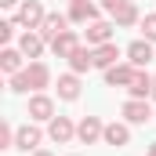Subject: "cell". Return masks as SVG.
I'll return each instance as SVG.
<instances>
[{"label": "cell", "mask_w": 156, "mask_h": 156, "mask_svg": "<svg viewBox=\"0 0 156 156\" xmlns=\"http://www.w3.org/2000/svg\"><path fill=\"white\" fill-rule=\"evenodd\" d=\"M44 44H47V40L40 37V29H26V33L18 37V51H22L29 62H37L40 55H44Z\"/></svg>", "instance_id": "cell-4"}, {"label": "cell", "mask_w": 156, "mask_h": 156, "mask_svg": "<svg viewBox=\"0 0 156 156\" xmlns=\"http://www.w3.org/2000/svg\"><path fill=\"white\" fill-rule=\"evenodd\" d=\"M22 58H26L22 51H15V47H4V51H0V69H4L7 76L22 73V69H26V66H22Z\"/></svg>", "instance_id": "cell-20"}, {"label": "cell", "mask_w": 156, "mask_h": 156, "mask_svg": "<svg viewBox=\"0 0 156 156\" xmlns=\"http://www.w3.org/2000/svg\"><path fill=\"white\" fill-rule=\"evenodd\" d=\"M80 47V37H76V29H66V33H58V37L51 40V51L58 55V58H66L69 62V55Z\"/></svg>", "instance_id": "cell-12"}, {"label": "cell", "mask_w": 156, "mask_h": 156, "mask_svg": "<svg viewBox=\"0 0 156 156\" xmlns=\"http://www.w3.org/2000/svg\"><path fill=\"white\" fill-rule=\"evenodd\" d=\"M153 98H156V76H153Z\"/></svg>", "instance_id": "cell-30"}, {"label": "cell", "mask_w": 156, "mask_h": 156, "mask_svg": "<svg viewBox=\"0 0 156 156\" xmlns=\"http://www.w3.org/2000/svg\"><path fill=\"white\" fill-rule=\"evenodd\" d=\"M29 156H55V153H47V149H37V153H29Z\"/></svg>", "instance_id": "cell-27"}, {"label": "cell", "mask_w": 156, "mask_h": 156, "mask_svg": "<svg viewBox=\"0 0 156 156\" xmlns=\"http://www.w3.org/2000/svg\"><path fill=\"white\" fill-rule=\"evenodd\" d=\"M69 69H73V73H87V69H94V47L80 44L76 51L69 55Z\"/></svg>", "instance_id": "cell-16"}, {"label": "cell", "mask_w": 156, "mask_h": 156, "mask_svg": "<svg viewBox=\"0 0 156 156\" xmlns=\"http://www.w3.org/2000/svg\"><path fill=\"white\" fill-rule=\"evenodd\" d=\"M15 134H18V131L4 120V123H0V149H15Z\"/></svg>", "instance_id": "cell-22"}, {"label": "cell", "mask_w": 156, "mask_h": 156, "mask_svg": "<svg viewBox=\"0 0 156 156\" xmlns=\"http://www.w3.org/2000/svg\"><path fill=\"white\" fill-rule=\"evenodd\" d=\"M44 18H47V11H44V4H40V0H22V4H18V11H15V22H18V26H26V29H40V26H44Z\"/></svg>", "instance_id": "cell-1"}, {"label": "cell", "mask_w": 156, "mask_h": 156, "mask_svg": "<svg viewBox=\"0 0 156 156\" xmlns=\"http://www.w3.org/2000/svg\"><path fill=\"white\" fill-rule=\"evenodd\" d=\"M127 91H131V98H149V94H153V76H149L145 69H138Z\"/></svg>", "instance_id": "cell-21"}, {"label": "cell", "mask_w": 156, "mask_h": 156, "mask_svg": "<svg viewBox=\"0 0 156 156\" xmlns=\"http://www.w3.org/2000/svg\"><path fill=\"white\" fill-rule=\"evenodd\" d=\"M123 120L127 123H149L153 120V105L145 98H131V102H123Z\"/></svg>", "instance_id": "cell-8"}, {"label": "cell", "mask_w": 156, "mask_h": 156, "mask_svg": "<svg viewBox=\"0 0 156 156\" xmlns=\"http://www.w3.org/2000/svg\"><path fill=\"white\" fill-rule=\"evenodd\" d=\"M120 62V47L109 40V44H102V47H94V69H109V66H116Z\"/></svg>", "instance_id": "cell-18"}, {"label": "cell", "mask_w": 156, "mask_h": 156, "mask_svg": "<svg viewBox=\"0 0 156 156\" xmlns=\"http://www.w3.org/2000/svg\"><path fill=\"white\" fill-rule=\"evenodd\" d=\"M7 87H11L15 94H26V91H29V80H26V73H15V76L7 80Z\"/></svg>", "instance_id": "cell-24"}, {"label": "cell", "mask_w": 156, "mask_h": 156, "mask_svg": "<svg viewBox=\"0 0 156 156\" xmlns=\"http://www.w3.org/2000/svg\"><path fill=\"white\" fill-rule=\"evenodd\" d=\"M26 116L33 120V123L55 120V98H51V94H44V91H37V94L29 98V113H26Z\"/></svg>", "instance_id": "cell-2"}, {"label": "cell", "mask_w": 156, "mask_h": 156, "mask_svg": "<svg viewBox=\"0 0 156 156\" xmlns=\"http://www.w3.org/2000/svg\"><path fill=\"white\" fill-rule=\"evenodd\" d=\"M66 29H69V15H58V11H51V15L44 18V26H40V37L51 44V40L58 37V33H66Z\"/></svg>", "instance_id": "cell-14"}, {"label": "cell", "mask_w": 156, "mask_h": 156, "mask_svg": "<svg viewBox=\"0 0 156 156\" xmlns=\"http://www.w3.org/2000/svg\"><path fill=\"white\" fill-rule=\"evenodd\" d=\"M149 156H156V142H153V145H149Z\"/></svg>", "instance_id": "cell-29"}, {"label": "cell", "mask_w": 156, "mask_h": 156, "mask_svg": "<svg viewBox=\"0 0 156 156\" xmlns=\"http://www.w3.org/2000/svg\"><path fill=\"white\" fill-rule=\"evenodd\" d=\"M127 62L131 66H138V69H145L149 62H153V44L142 37V40H134L131 47H127Z\"/></svg>", "instance_id": "cell-13"}, {"label": "cell", "mask_w": 156, "mask_h": 156, "mask_svg": "<svg viewBox=\"0 0 156 156\" xmlns=\"http://www.w3.org/2000/svg\"><path fill=\"white\" fill-rule=\"evenodd\" d=\"M22 73H26V80H29V91H33V94L44 91V87H51V69H47L40 58H37V62H29Z\"/></svg>", "instance_id": "cell-6"}, {"label": "cell", "mask_w": 156, "mask_h": 156, "mask_svg": "<svg viewBox=\"0 0 156 156\" xmlns=\"http://www.w3.org/2000/svg\"><path fill=\"white\" fill-rule=\"evenodd\" d=\"M102 15V4H91V0H80V4H69V22L76 26H87V22H98Z\"/></svg>", "instance_id": "cell-7"}, {"label": "cell", "mask_w": 156, "mask_h": 156, "mask_svg": "<svg viewBox=\"0 0 156 156\" xmlns=\"http://www.w3.org/2000/svg\"><path fill=\"white\" fill-rule=\"evenodd\" d=\"M113 22H116V29H127V26L142 22V15H138V4H134V0H127L123 7H116V11H113Z\"/></svg>", "instance_id": "cell-19"}, {"label": "cell", "mask_w": 156, "mask_h": 156, "mask_svg": "<svg viewBox=\"0 0 156 156\" xmlns=\"http://www.w3.org/2000/svg\"><path fill=\"white\" fill-rule=\"evenodd\" d=\"M58 98H62V102H76L80 98V73L69 69V73L58 76Z\"/></svg>", "instance_id": "cell-15"}, {"label": "cell", "mask_w": 156, "mask_h": 156, "mask_svg": "<svg viewBox=\"0 0 156 156\" xmlns=\"http://www.w3.org/2000/svg\"><path fill=\"white\" fill-rule=\"evenodd\" d=\"M98 4H102V7H105V11H109V15H113V11H116V7H123V4H127V0H98Z\"/></svg>", "instance_id": "cell-26"}, {"label": "cell", "mask_w": 156, "mask_h": 156, "mask_svg": "<svg viewBox=\"0 0 156 156\" xmlns=\"http://www.w3.org/2000/svg\"><path fill=\"white\" fill-rule=\"evenodd\" d=\"M134 73H138V66H131V62H116V66L105 69V83H109V87H131Z\"/></svg>", "instance_id": "cell-5"}, {"label": "cell", "mask_w": 156, "mask_h": 156, "mask_svg": "<svg viewBox=\"0 0 156 156\" xmlns=\"http://www.w3.org/2000/svg\"><path fill=\"white\" fill-rule=\"evenodd\" d=\"M69 4H80V0H69Z\"/></svg>", "instance_id": "cell-31"}, {"label": "cell", "mask_w": 156, "mask_h": 156, "mask_svg": "<svg viewBox=\"0 0 156 156\" xmlns=\"http://www.w3.org/2000/svg\"><path fill=\"white\" fill-rule=\"evenodd\" d=\"M113 29H116V22H102V18H98V22H87V33H83V37H87L91 47H102V44L113 40Z\"/></svg>", "instance_id": "cell-11"}, {"label": "cell", "mask_w": 156, "mask_h": 156, "mask_svg": "<svg viewBox=\"0 0 156 156\" xmlns=\"http://www.w3.org/2000/svg\"><path fill=\"white\" fill-rule=\"evenodd\" d=\"M102 134H105V123H102L98 116H83V120L76 123V138L83 142V145H94Z\"/></svg>", "instance_id": "cell-9"}, {"label": "cell", "mask_w": 156, "mask_h": 156, "mask_svg": "<svg viewBox=\"0 0 156 156\" xmlns=\"http://www.w3.org/2000/svg\"><path fill=\"white\" fill-rule=\"evenodd\" d=\"M15 4H18V0H0V7H15Z\"/></svg>", "instance_id": "cell-28"}, {"label": "cell", "mask_w": 156, "mask_h": 156, "mask_svg": "<svg viewBox=\"0 0 156 156\" xmlns=\"http://www.w3.org/2000/svg\"><path fill=\"white\" fill-rule=\"evenodd\" d=\"M15 26H18V22H0V40H4V44L15 37Z\"/></svg>", "instance_id": "cell-25"}, {"label": "cell", "mask_w": 156, "mask_h": 156, "mask_svg": "<svg viewBox=\"0 0 156 156\" xmlns=\"http://www.w3.org/2000/svg\"><path fill=\"white\" fill-rule=\"evenodd\" d=\"M40 127L37 123H26V127H18V134H15V149H22V153H37L40 149Z\"/></svg>", "instance_id": "cell-10"}, {"label": "cell", "mask_w": 156, "mask_h": 156, "mask_svg": "<svg viewBox=\"0 0 156 156\" xmlns=\"http://www.w3.org/2000/svg\"><path fill=\"white\" fill-rule=\"evenodd\" d=\"M47 138H51L55 145H66V142H73V138H76V123H73L69 116L47 120Z\"/></svg>", "instance_id": "cell-3"}, {"label": "cell", "mask_w": 156, "mask_h": 156, "mask_svg": "<svg viewBox=\"0 0 156 156\" xmlns=\"http://www.w3.org/2000/svg\"><path fill=\"white\" fill-rule=\"evenodd\" d=\"M102 142H105V145H116V149H123V145L131 142V127H127V123H116V120H113V123H105Z\"/></svg>", "instance_id": "cell-17"}, {"label": "cell", "mask_w": 156, "mask_h": 156, "mask_svg": "<svg viewBox=\"0 0 156 156\" xmlns=\"http://www.w3.org/2000/svg\"><path fill=\"white\" fill-rule=\"evenodd\" d=\"M142 37L149 40V44H156V15H145L142 18Z\"/></svg>", "instance_id": "cell-23"}]
</instances>
